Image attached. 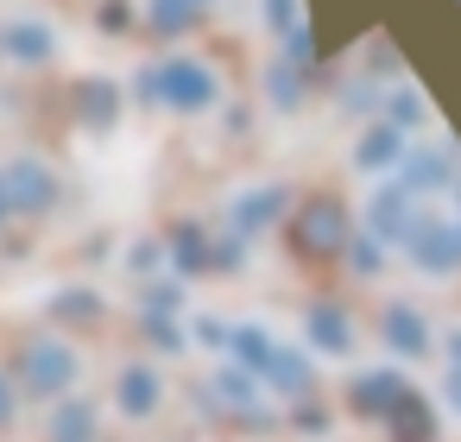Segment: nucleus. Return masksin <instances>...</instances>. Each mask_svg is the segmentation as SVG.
<instances>
[{"mask_svg": "<svg viewBox=\"0 0 461 442\" xmlns=\"http://www.w3.org/2000/svg\"><path fill=\"white\" fill-rule=\"evenodd\" d=\"M297 234H303V247H310V253H335V247H341V234H348V221H341V209H335V203H310V209L297 215Z\"/></svg>", "mask_w": 461, "mask_h": 442, "instance_id": "20e7f679", "label": "nucleus"}, {"mask_svg": "<svg viewBox=\"0 0 461 442\" xmlns=\"http://www.w3.org/2000/svg\"><path fill=\"white\" fill-rule=\"evenodd\" d=\"M51 203V177L39 165H7L0 171V215L7 209H45Z\"/></svg>", "mask_w": 461, "mask_h": 442, "instance_id": "f03ea898", "label": "nucleus"}, {"mask_svg": "<svg viewBox=\"0 0 461 442\" xmlns=\"http://www.w3.org/2000/svg\"><path fill=\"white\" fill-rule=\"evenodd\" d=\"M272 215H278V196H272V190H259V196H247V203L234 209V228H240V234H253V228H259V221H272Z\"/></svg>", "mask_w": 461, "mask_h": 442, "instance_id": "39448f33", "label": "nucleus"}, {"mask_svg": "<svg viewBox=\"0 0 461 442\" xmlns=\"http://www.w3.org/2000/svg\"><path fill=\"white\" fill-rule=\"evenodd\" d=\"M146 89H152L158 102H171V108H209V102H215V77H209L203 64H190V58L158 64V70L146 77Z\"/></svg>", "mask_w": 461, "mask_h": 442, "instance_id": "f257e3e1", "label": "nucleus"}, {"mask_svg": "<svg viewBox=\"0 0 461 442\" xmlns=\"http://www.w3.org/2000/svg\"><path fill=\"white\" fill-rule=\"evenodd\" d=\"M7 410H14V398H7V385H0V423H7Z\"/></svg>", "mask_w": 461, "mask_h": 442, "instance_id": "9d476101", "label": "nucleus"}, {"mask_svg": "<svg viewBox=\"0 0 461 442\" xmlns=\"http://www.w3.org/2000/svg\"><path fill=\"white\" fill-rule=\"evenodd\" d=\"M45 45H51V39H45L39 26H20V32H14V51H20V58H45Z\"/></svg>", "mask_w": 461, "mask_h": 442, "instance_id": "6e6552de", "label": "nucleus"}, {"mask_svg": "<svg viewBox=\"0 0 461 442\" xmlns=\"http://www.w3.org/2000/svg\"><path fill=\"white\" fill-rule=\"evenodd\" d=\"M70 373H77V354H70L64 341H39V347L26 354V379H32L39 392H64Z\"/></svg>", "mask_w": 461, "mask_h": 442, "instance_id": "7ed1b4c3", "label": "nucleus"}, {"mask_svg": "<svg viewBox=\"0 0 461 442\" xmlns=\"http://www.w3.org/2000/svg\"><path fill=\"white\" fill-rule=\"evenodd\" d=\"M316 341H322V347H348V322H341L335 310H316Z\"/></svg>", "mask_w": 461, "mask_h": 442, "instance_id": "0eeeda50", "label": "nucleus"}, {"mask_svg": "<svg viewBox=\"0 0 461 442\" xmlns=\"http://www.w3.org/2000/svg\"><path fill=\"white\" fill-rule=\"evenodd\" d=\"M83 429H89V410H64V423H58V436H64V442H77Z\"/></svg>", "mask_w": 461, "mask_h": 442, "instance_id": "1a4fd4ad", "label": "nucleus"}, {"mask_svg": "<svg viewBox=\"0 0 461 442\" xmlns=\"http://www.w3.org/2000/svg\"><path fill=\"white\" fill-rule=\"evenodd\" d=\"M121 392H127V410H152L158 379H152V373H127V385H121Z\"/></svg>", "mask_w": 461, "mask_h": 442, "instance_id": "423d86ee", "label": "nucleus"}]
</instances>
